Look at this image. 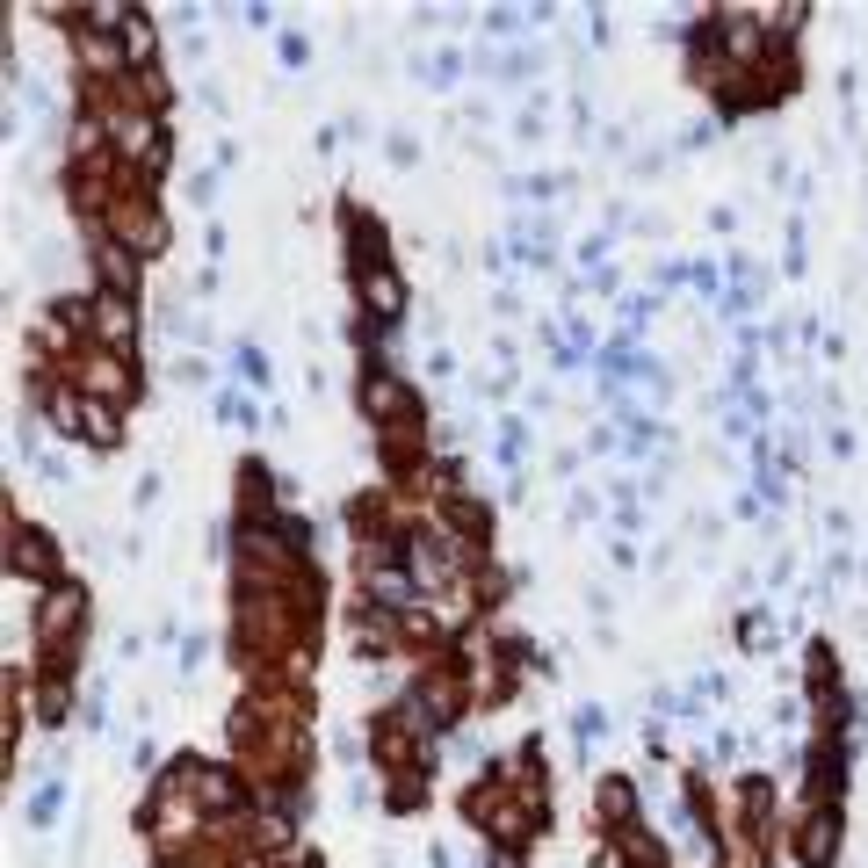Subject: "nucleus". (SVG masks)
Wrapping results in <instances>:
<instances>
[{"instance_id":"3","label":"nucleus","mask_w":868,"mask_h":868,"mask_svg":"<svg viewBox=\"0 0 868 868\" xmlns=\"http://www.w3.org/2000/svg\"><path fill=\"white\" fill-rule=\"evenodd\" d=\"M840 832H847V811L825 796H803L796 818H789V854L803 868H832V854H840Z\"/></svg>"},{"instance_id":"2","label":"nucleus","mask_w":868,"mask_h":868,"mask_svg":"<svg viewBox=\"0 0 868 868\" xmlns=\"http://www.w3.org/2000/svg\"><path fill=\"white\" fill-rule=\"evenodd\" d=\"M37 406L44 420L66 434V442H95V449H116V434H123V413L102 406V398H87L73 377H44L37 384Z\"/></svg>"},{"instance_id":"1","label":"nucleus","mask_w":868,"mask_h":868,"mask_svg":"<svg viewBox=\"0 0 868 868\" xmlns=\"http://www.w3.org/2000/svg\"><path fill=\"white\" fill-rule=\"evenodd\" d=\"M29 637H37V680H66L73 659H80V644H87V586L80 579L51 586L44 608H37V623H29Z\"/></svg>"},{"instance_id":"4","label":"nucleus","mask_w":868,"mask_h":868,"mask_svg":"<svg viewBox=\"0 0 868 868\" xmlns=\"http://www.w3.org/2000/svg\"><path fill=\"white\" fill-rule=\"evenodd\" d=\"M8 565H15V579H29V586H66V565H58V543L44 536V529H22V514L8 507Z\"/></svg>"},{"instance_id":"5","label":"nucleus","mask_w":868,"mask_h":868,"mask_svg":"<svg viewBox=\"0 0 868 868\" xmlns=\"http://www.w3.org/2000/svg\"><path fill=\"white\" fill-rule=\"evenodd\" d=\"M594 818H601V832H608V840H623V832H637V825H644L630 774H608V782L594 789Z\"/></svg>"},{"instance_id":"6","label":"nucleus","mask_w":868,"mask_h":868,"mask_svg":"<svg viewBox=\"0 0 868 868\" xmlns=\"http://www.w3.org/2000/svg\"><path fill=\"white\" fill-rule=\"evenodd\" d=\"M485 868H529V854H514V847H492V854H485Z\"/></svg>"}]
</instances>
